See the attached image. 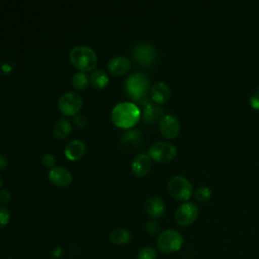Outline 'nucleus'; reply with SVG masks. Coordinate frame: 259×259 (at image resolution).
<instances>
[{"label":"nucleus","instance_id":"nucleus-1","mask_svg":"<svg viewBox=\"0 0 259 259\" xmlns=\"http://www.w3.org/2000/svg\"><path fill=\"white\" fill-rule=\"evenodd\" d=\"M141 117L139 107L133 102L124 101L116 104L111 111V120L119 128H132Z\"/></svg>","mask_w":259,"mask_h":259},{"label":"nucleus","instance_id":"nucleus-2","mask_svg":"<svg viewBox=\"0 0 259 259\" xmlns=\"http://www.w3.org/2000/svg\"><path fill=\"white\" fill-rule=\"evenodd\" d=\"M71 63L80 72L92 71L97 64V55L93 49L87 46H76L69 54Z\"/></svg>","mask_w":259,"mask_h":259},{"label":"nucleus","instance_id":"nucleus-3","mask_svg":"<svg viewBox=\"0 0 259 259\" xmlns=\"http://www.w3.org/2000/svg\"><path fill=\"white\" fill-rule=\"evenodd\" d=\"M125 88L128 95L134 100L141 101L145 98L150 89V81L145 74L137 72L127 77Z\"/></svg>","mask_w":259,"mask_h":259},{"label":"nucleus","instance_id":"nucleus-4","mask_svg":"<svg viewBox=\"0 0 259 259\" xmlns=\"http://www.w3.org/2000/svg\"><path fill=\"white\" fill-rule=\"evenodd\" d=\"M183 245L182 235L173 229L163 231L158 239L157 246L159 250L163 253H174L181 249Z\"/></svg>","mask_w":259,"mask_h":259},{"label":"nucleus","instance_id":"nucleus-5","mask_svg":"<svg viewBox=\"0 0 259 259\" xmlns=\"http://www.w3.org/2000/svg\"><path fill=\"white\" fill-rule=\"evenodd\" d=\"M168 190L171 196L180 201L188 200L193 194V187L188 179L183 176H174L168 183Z\"/></svg>","mask_w":259,"mask_h":259},{"label":"nucleus","instance_id":"nucleus-6","mask_svg":"<svg viewBox=\"0 0 259 259\" xmlns=\"http://www.w3.org/2000/svg\"><path fill=\"white\" fill-rule=\"evenodd\" d=\"M177 153L174 144L166 141H159L154 143L149 149V156L156 162L168 163L172 161Z\"/></svg>","mask_w":259,"mask_h":259},{"label":"nucleus","instance_id":"nucleus-7","mask_svg":"<svg viewBox=\"0 0 259 259\" xmlns=\"http://www.w3.org/2000/svg\"><path fill=\"white\" fill-rule=\"evenodd\" d=\"M83 105L81 96L76 92H66L58 100V108L64 115L77 114Z\"/></svg>","mask_w":259,"mask_h":259},{"label":"nucleus","instance_id":"nucleus-8","mask_svg":"<svg viewBox=\"0 0 259 259\" xmlns=\"http://www.w3.org/2000/svg\"><path fill=\"white\" fill-rule=\"evenodd\" d=\"M198 217V207L193 202H184L180 204L174 214L175 222L181 226L186 227L193 224Z\"/></svg>","mask_w":259,"mask_h":259},{"label":"nucleus","instance_id":"nucleus-9","mask_svg":"<svg viewBox=\"0 0 259 259\" xmlns=\"http://www.w3.org/2000/svg\"><path fill=\"white\" fill-rule=\"evenodd\" d=\"M156 51L148 42H141L133 50V58L143 66H151L156 60Z\"/></svg>","mask_w":259,"mask_h":259},{"label":"nucleus","instance_id":"nucleus-10","mask_svg":"<svg viewBox=\"0 0 259 259\" xmlns=\"http://www.w3.org/2000/svg\"><path fill=\"white\" fill-rule=\"evenodd\" d=\"M159 127L162 136L167 139H174L180 132V123L172 114H165L159 122Z\"/></svg>","mask_w":259,"mask_h":259},{"label":"nucleus","instance_id":"nucleus-11","mask_svg":"<svg viewBox=\"0 0 259 259\" xmlns=\"http://www.w3.org/2000/svg\"><path fill=\"white\" fill-rule=\"evenodd\" d=\"M49 180L58 187H67L72 183V173L65 167H54L49 171Z\"/></svg>","mask_w":259,"mask_h":259},{"label":"nucleus","instance_id":"nucleus-12","mask_svg":"<svg viewBox=\"0 0 259 259\" xmlns=\"http://www.w3.org/2000/svg\"><path fill=\"white\" fill-rule=\"evenodd\" d=\"M151 158L147 154H138L132 161V172L138 177L146 176L151 170Z\"/></svg>","mask_w":259,"mask_h":259},{"label":"nucleus","instance_id":"nucleus-13","mask_svg":"<svg viewBox=\"0 0 259 259\" xmlns=\"http://www.w3.org/2000/svg\"><path fill=\"white\" fill-rule=\"evenodd\" d=\"M131 68V61L124 56L113 57L108 62V72L113 76H122L128 72Z\"/></svg>","mask_w":259,"mask_h":259},{"label":"nucleus","instance_id":"nucleus-14","mask_svg":"<svg viewBox=\"0 0 259 259\" xmlns=\"http://www.w3.org/2000/svg\"><path fill=\"white\" fill-rule=\"evenodd\" d=\"M151 98L157 104L166 103L171 95V91L169 86L164 82H157L151 87Z\"/></svg>","mask_w":259,"mask_h":259},{"label":"nucleus","instance_id":"nucleus-15","mask_svg":"<svg viewBox=\"0 0 259 259\" xmlns=\"http://www.w3.org/2000/svg\"><path fill=\"white\" fill-rule=\"evenodd\" d=\"M86 152V146L82 141L73 140L67 144L64 153L67 159L70 161H77L84 156Z\"/></svg>","mask_w":259,"mask_h":259},{"label":"nucleus","instance_id":"nucleus-16","mask_svg":"<svg viewBox=\"0 0 259 259\" xmlns=\"http://www.w3.org/2000/svg\"><path fill=\"white\" fill-rule=\"evenodd\" d=\"M145 208H146L147 213L150 217L160 218L164 214V212L166 210V205L162 198H160L158 196H152L146 200Z\"/></svg>","mask_w":259,"mask_h":259},{"label":"nucleus","instance_id":"nucleus-17","mask_svg":"<svg viewBox=\"0 0 259 259\" xmlns=\"http://www.w3.org/2000/svg\"><path fill=\"white\" fill-rule=\"evenodd\" d=\"M163 116V109L160 106L154 105L151 102L147 103V106L144 111V120L147 123H154L158 120L160 122Z\"/></svg>","mask_w":259,"mask_h":259},{"label":"nucleus","instance_id":"nucleus-18","mask_svg":"<svg viewBox=\"0 0 259 259\" xmlns=\"http://www.w3.org/2000/svg\"><path fill=\"white\" fill-rule=\"evenodd\" d=\"M71 131H72V125H71L70 121L66 118H60L54 124L53 134L57 139L63 140V139H66L70 135Z\"/></svg>","mask_w":259,"mask_h":259},{"label":"nucleus","instance_id":"nucleus-19","mask_svg":"<svg viewBox=\"0 0 259 259\" xmlns=\"http://www.w3.org/2000/svg\"><path fill=\"white\" fill-rule=\"evenodd\" d=\"M108 76L104 71L95 70L89 76V83L95 89H103L108 84Z\"/></svg>","mask_w":259,"mask_h":259},{"label":"nucleus","instance_id":"nucleus-20","mask_svg":"<svg viewBox=\"0 0 259 259\" xmlns=\"http://www.w3.org/2000/svg\"><path fill=\"white\" fill-rule=\"evenodd\" d=\"M109 239L113 244L124 245L130 242L131 234L124 228H116L111 231V233L109 235Z\"/></svg>","mask_w":259,"mask_h":259},{"label":"nucleus","instance_id":"nucleus-21","mask_svg":"<svg viewBox=\"0 0 259 259\" xmlns=\"http://www.w3.org/2000/svg\"><path fill=\"white\" fill-rule=\"evenodd\" d=\"M73 87L77 90H84L89 84V77L84 72H76L71 79Z\"/></svg>","mask_w":259,"mask_h":259},{"label":"nucleus","instance_id":"nucleus-22","mask_svg":"<svg viewBox=\"0 0 259 259\" xmlns=\"http://www.w3.org/2000/svg\"><path fill=\"white\" fill-rule=\"evenodd\" d=\"M212 195V191L207 186H200L194 192V197L199 202H207Z\"/></svg>","mask_w":259,"mask_h":259},{"label":"nucleus","instance_id":"nucleus-23","mask_svg":"<svg viewBox=\"0 0 259 259\" xmlns=\"http://www.w3.org/2000/svg\"><path fill=\"white\" fill-rule=\"evenodd\" d=\"M157 251L153 247H144L138 253V259H156Z\"/></svg>","mask_w":259,"mask_h":259},{"label":"nucleus","instance_id":"nucleus-24","mask_svg":"<svg viewBox=\"0 0 259 259\" xmlns=\"http://www.w3.org/2000/svg\"><path fill=\"white\" fill-rule=\"evenodd\" d=\"M146 230L150 235H157L160 231V224L156 220H150L146 225Z\"/></svg>","mask_w":259,"mask_h":259},{"label":"nucleus","instance_id":"nucleus-25","mask_svg":"<svg viewBox=\"0 0 259 259\" xmlns=\"http://www.w3.org/2000/svg\"><path fill=\"white\" fill-rule=\"evenodd\" d=\"M9 219H10L9 211L4 206H0V228H3L4 226H6L9 222Z\"/></svg>","mask_w":259,"mask_h":259},{"label":"nucleus","instance_id":"nucleus-26","mask_svg":"<svg viewBox=\"0 0 259 259\" xmlns=\"http://www.w3.org/2000/svg\"><path fill=\"white\" fill-rule=\"evenodd\" d=\"M249 103H250V105H251V107H252L253 109L259 110V87H258L257 90L251 95L250 100H249Z\"/></svg>","mask_w":259,"mask_h":259},{"label":"nucleus","instance_id":"nucleus-27","mask_svg":"<svg viewBox=\"0 0 259 259\" xmlns=\"http://www.w3.org/2000/svg\"><path fill=\"white\" fill-rule=\"evenodd\" d=\"M41 162H42V165L48 167V168H54V165H55V158L53 155L51 154H46L42 156L41 158Z\"/></svg>","mask_w":259,"mask_h":259},{"label":"nucleus","instance_id":"nucleus-28","mask_svg":"<svg viewBox=\"0 0 259 259\" xmlns=\"http://www.w3.org/2000/svg\"><path fill=\"white\" fill-rule=\"evenodd\" d=\"M11 195L10 192L7 189H1L0 190V204H7L10 201Z\"/></svg>","mask_w":259,"mask_h":259},{"label":"nucleus","instance_id":"nucleus-29","mask_svg":"<svg viewBox=\"0 0 259 259\" xmlns=\"http://www.w3.org/2000/svg\"><path fill=\"white\" fill-rule=\"evenodd\" d=\"M75 121V124L78 126V127H83L87 124V117L83 114H77V116L75 117L74 119Z\"/></svg>","mask_w":259,"mask_h":259},{"label":"nucleus","instance_id":"nucleus-30","mask_svg":"<svg viewBox=\"0 0 259 259\" xmlns=\"http://www.w3.org/2000/svg\"><path fill=\"white\" fill-rule=\"evenodd\" d=\"M7 165V160L4 156L0 155V169H4Z\"/></svg>","mask_w":259,"mask_h":259},{"label":"nucleus","instance_id":"nucleus-31","mask_svg":"<svg viewBox=\"0 0 259 259\" xmlns=\"http://www.w3.org/2000/svg\"><path fill=\"white\" fill-rule=\"evenodd\" d=\"M2 184H3V179L1 178V176H0V187L2 186Z\"/></svg>","mask_w":259,"mask_h":259},{"label":"nucleus","instance_id":"nucleus-32","mask_svg":"<svg viewBox=\"0 0 259 259\" xmlns=\"http://www.w3.org/2000/svg\"><path fill=\"white\" fill-rule=\"evenodd\" d=\"M8 259H11V258H8Z\"/></svg>","mask_w":259,"mask_h":259}]
</instances>
